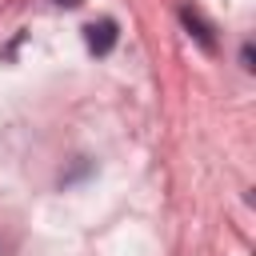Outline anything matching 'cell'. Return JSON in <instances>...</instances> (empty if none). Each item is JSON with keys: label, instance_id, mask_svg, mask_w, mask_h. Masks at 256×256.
Instances as JSON below:
<instances>
[{"label": "cell", "instance_id": "6da1fadb", "mask_svg": "<svg viewBox=\"0 0 256 256\" xmlns=\"http://www.w3.org/2000/svg\"><path fill=\"white\" fill-rule=\"evenodd\" d=\"M84 40H88V48H92L96 56H104V52L116 44V20H92V24L84 28Z\"/></svg>", "mask_w": 256, "mask_h": 256}, {"label": "cell", "instance_id": "7a4b0ae2", "mask_svg": "<svg viewBox=\"0 0 256 256\" xmlns=\"http://www.w3.org/2000/svg\"><path fill=\"white\" fill-rule=\"evenodd\" d=\"M184 24H188V28H196V36H200V40H204V44H208V48H212V36H208V28H204V24H200V16H196V12H192V8H184Z\"/></svg>", "mask_w": 256, "mask_h": 256}, {"label": "cell", "instance_id": "3957f363", "mask_svg": "<svg viewBox=\"0 0 256 256\" xmlns=\"http://www.w3.org/2000/svg\"><path fill=\"white\" fill-rule=\"evenodd\" d=\"M240 60H244V68H252V44H244V48H240Z\"/></svg>", "mask_w": 256, "mask_h": 256}, {"label": "cell", "instance_id": "277c9868", "mask_svg": "<svg viewBox=\"0 0 256 256\" xmlns=\"http://www.w3.org/2000/svg\"><path fill=\"white\" fill-rule=\"evenodd\" d=\"M56 4H64V8H72V4H80V0H56Z\"/></svg>", "mask_w": 256, "mask_h": 256}]
</instances>
